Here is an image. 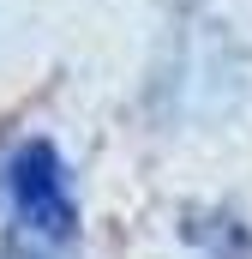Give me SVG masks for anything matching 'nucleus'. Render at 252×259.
Here are the masks:
<instances>
[{"instance_id":"nucleus-2","label":"nucleus","mask_w":252,"mask_h":259,"mask_svg":"<svg viewBox=\"0 0 252 259\" xmlns=\"http://www.w3.org/2000/svg\"><path fill=\"white\" fill-rule=\"evenodd\" d=\"M6 205L18 217V235L42 241V247H66L78 235V193H72V169L48 139H24L6 157Z\"/></svg>"},{"instance_id":"nucleus-4","label":"nucleus","mask_w":252,"mask_h":259,"mask_svg":"<svg viewBox=\"0 0 252 259\" xmlns=\"http://www.w3.org/2000/svg\"><path fill=\"white\" fill-rule=\"evenodd\" d=\"M0 259H54V247H42V241L18 235V241H6V253H0Z\"/></svg>"},{"instance_id":"nucleus-1","label":"nucleus","mask_w":252,"mask_h":259,"mask_svg":"<svg viewBox=\"0 0 252 259\" xmlns=\"http://www.w3.org/2000/svg\"><path fill=\"white\" fill-rule=\"evenodd\" d=\"M246 84V66L234 36L210 18V12H180V24L168 30L162 55L150 66V109L162 121H210L222 115Z\"/></svg>"},{"instance_id":"nucleus-3","label":"nucleus","mask_w":252,"mask_h":259,"mask_svg":"<svg viewBox=\"0 0 252 259\" xmlns=\"http://www.w3.org/2000/svg\"><path fill=\"white\" fill-rule=\"evenodd\" d=\"M180 241L198 259H252V229L234 211H222V205H192V211H180Z\"/></svg>"}]
</instances>
